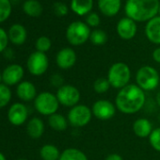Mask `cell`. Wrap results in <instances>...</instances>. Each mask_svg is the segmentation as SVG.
Wrapping results in <instances>:
<instances>
[{"mask_svg":"<svg viewBox=\"0 0 160 160\" xmlns=\"http://www.w3.org/2000/svg\"><path fill=\"white\" fill-rule=\"evenodd\" d=\"M145 92L137 84H128L116 95L115 106L123 114H135L145 104Z\"/></svg>","mask_w":160,"mask_h":160,"instance_id":"6da1fadb","label":"cell"},{"mask_svg":"<svg viewBox=\"0 0 160 160\" xmlns=\"http://www.w3.org/2000/svg\"><path fill=\"white\" fill-rule=\"evenodd\" d=\"M159 6L158 0H127L124 11L127 17L133 21L145 22L155 17Z\"/></svg>","mask_w":160,"mask_h":160,"instance_id":"7a4b0ae2","label":"cell"},{"mask_svg":"<svg viewBox=\"0 0 160 160\" xmlns=\"http://www.w3.org/2000/svg\"><path fill=\"white\" fill-rule=\"evenodd\" d=\"M107 78L112 88L121 90L129 84L131 79L130 68L124 62H116L108 69Z\"/></svg>","mask_w":160,"mask_h":160,"instance_id":"3957f363","label":"cell"},{"mask_svg":"<svg viewBox=\"0 0 160 160\" xmlns=\"http://www.w3.org/2000/svg\"><path fill=\"white\" fill-rule=\"evenodd\" d=\"M136 82L141 90L144 92H150L155 90L158 87L160 76L155 68L145 65L137 71Z\"/></svg>","mask_w":160,"mask_h":160,"instance_id":"277c9868","label":"cell"},{"mask_svg":"<svg viewBox=\"0 0 160 160\" xmlns=\"http://www.w3.org/2000/svg\"><path fill=\"white\" fill-rule=\"evenodd\" d=\"M90 27L80 21L72 22L66 29V39L70 44L78 46L84 44L91 37Z\"/></svg>","mask_w":160,"mask_h":160,"instance_id":"5b68a950","label":"cell"},{"mask_svg":"<svg viewBox=\"0 0 160 160\" xmlns=\"http://www.w3.org/2000/svg\"><path fill=\"white\" fill-rule=\"evenodd\" d=\"M59 105L60 104L57 96L48 92L39 93L34 100V107L36 110L44 116H51L57 113Z\"/></svg>","mask_w":160,"mask_h":160,"instance_id":"8992f818","label":"cell"},{"mask_svg":"<svg viewBox=\"0 0 160 160\" xmlns=\"http://www.w3.org/2000/svg\"><path fill=\"white\" fill-rule=\"evenodd\" d=\"M92 111L86 105H76L68 112V122L74 127H84L90 123L92 118Z\"/></svg>","mask_w":160,"mask_h":160,"instance_id":"52a82bcc","label":"cell"},{"mask_svg":"<svg viewBox=\"0 0 160 160\" xmlns=\"http://www.w3.org/2000/svg\"><path fill=\"white\" fill-rule=\"evenodd\" d=\"M56 96L60 105L67 108H72L78 105L81 94L76 87L70 84H64L58 89Z\"/></svg>","mask_w":160,"mask_h":160,"instance_id":"ba28073f","label":"cell"},{"mask_svg":"<svg viewBox=\"0 0 160 160\" xmlns=\"http://www.w3.org/2000/svg\"><path fill=\"white\" fill-rule=\"evenodd\" d=\"M49 66V60L45 53H42L39 51L33 52L28 58L27 67L28 72L35 75L40 76L45 73Z\"/></svg>","mask_w":160,"mask_h":160,"instance_id":"9c48e42d","label":"cell"},{"mask_svg":"<svg viewBox=\"0 0 160 160\" xmlns=\"http://www.w3.org/2000/svg\"><path fill=\"white\" fill-rule=\"evenodd\" d=\"M116 106L108 100H98L94 102L92 107V115L101 121H108L112 119L116 114Z\"/></svg>","mask_w":160,"mask_h":160,"instance_id":"30bf717a","label":"cell"},{"mask_svg":"<svg viewBox=\"0 0 160 160\" xmlns=\"http://www.w3.org/2000/svg\"><path fill=\"white\" fill-rule=\"evenodd\" d=\"M25 72L21 65L19 64H11L5 68L2 72V81L7 86L18 85L22 82Z\"/></svg>","mask_w":160,"mask_h":160,"instance_id":"8fae6325","label":"cell"},{"mask_svg":"<svg viewBox=\"0 0 160 160\" xmlns=\"http://www.w3.org/2000/svg\"><path fill=\"white\" fill-rule=\"evenodd\" d=\"M28 117V111L27 107L22 103H15L9 108L8 111V120L9 122L15 125L20 126L24 124Z\"/></svg>","mask_w":160,"mask_h":160,"instance_id":"7c38bea8","label":"cell"},{"mask_svg":"<svg viewBox=\"0 0 160 160\" xmlns=\"http://www.w3.org/2000/svg\"><path fill=\"white\" fill-rule=\"evenodd\" d=\"M76 54L73 49L70 47H65L59 50L56 57L57 65L62 70H68L74 66L76 63Z\"/></svg>","mask_w":160,"mask_h":160,"instance_id":"4fadbf2b","label":"cell"},{"mask_svg":"<svg viewBox=\"0 0 160 160\" xmlns=\"http://www.w3.org/2000/svg\"><path fill=\"white\" fill-rule=\"evenodd\" d=\"M138 31L136 22L132 19L125 17L121 19L117 25V33L122 40H131L133 39Z\"/></svg>","mask_w":160,"mask_h":160,"instance_id":"5bb4252c","label":"cell"},{"mask_svg":"<svg viewBox=\"0 0 160 160\" xmlns=\"http://www.w3.org/2000/svg\"><path fill=\"white\" fill-rule=\"evenodd\" d=\"M17 96L24 102H30L37 97V90L30 81H22L16 88Z\"/></svg>","mask_w":160,"mask_h":160,"instance_id":"9a60e30c","label":"cell"},{"mask_svg":"<svg viewBox=\"0 0 160 160\" xmlns=\"http://www.w3.org/2000/svg\"><path fill=\"white\" fill-rule=\"evenodd\" d=\"M145 34L151 42L160 44V16H155L148 21L145 27Z\"/></svg>","mask_w":160,"mask_h":160,"instance_id":"2e32d148","label":"cell"},{"mask_svg":"<svg viewBox=\"0 0 160 160\" xmlns=\"http://www.w3.org/2000/svg\"><path fill=\"white\" fill-rule=\"evenodd\" d=\"M9 40L15 45H21L23 44L28 37L27 29L24 26L20 24H14L12 25L8 32Z\"/></svg>","mask_w":160,"mask_h":160,"instance_id":"e0dca14e","label":"cell"},{"mask_svg":"<svg viewBox=\"0 0 160 160\" xmlns=\"http://www.w3.org/2000/svg\"><path fill=\"white\" fill-rule=\"evenodd\" d=\"M152 130L153 129L151 122L146 118L137 119L133 123V131L135 135L140 138H149Z\"/></svg>","mask_w":160,"mask_h":160,"instance_id":"ac0fdd59","label":"cell"},{"mask_svg":"<svg viewBox=\"0 0 160 160\" xmlns=\"http://www.w3.org/2000/svg\"><path fill=\"white\" fill-rule=\"evenodd\" d=\"M121 1L122 0H98V8L104 15L111 17L120 12Z\"/></svg>","mask_w":160,"mask_h":160,"instance_id":"d6986e66","label":"cell"},{"mask_svg":"<svg viewBox=\"0 0 160 160\" xmlns=\"http://www.w3.org/2000/svg\"><path fill=\"white\" fill-rule=\"evenodd\" d=\"M28 135L34 139L40 138L44 133V123L42 119L38 117L32 118L27 125Z\"/></svg>","mask_w":160,"mask_h":160,"instance_id":"ffe728a7","label":"cell"},{"mask_svg":"<svg viewBox=\"0 0 160 160\" xmlns=\"http://www.w3.org/2000/svg\"><path fill=\"white\" fill-rule=\"evenodd\" d=\"M93 7V0H72L71 10L79 16L91 13Z\"/></svg>","mask_w":160,"mask_h":160,"instance_id":"44dd1931","label":"cell"},{"mask_svg":"<svg viewBox=\"0 0 160 160\" xmlns=\"http://www.w3.org/2000/svg\"><path fill=\"white\" fill-rule=\"evenodd\" d=\"M48 124L53 130L58 131V132H62L67 129L69 122H68V119H66L63 115L59 113H55L49 116Z\"/></svg>","mask_w":160,"mask_h":160,"instance_id":"7402d4cb","label":"cell"},{"mask_svg":"<svg viewBox=\"0 0 160 160\" xmlns=\"http://www.w3.org/2000/svg\"><path fill=\"white\" fill-rule=\"evenodd\" d=\"M60 153L58 148L53 144H45L40 150V156L42 160H58Z\"/></svg>","mask_w":160,"mask_h":160,"instance_id":"603a6c76","label":"cell"},{"mask_svg":"<svg viewBox=\"0 0 160 160\" xmlns=\"http://www.w3.org/2000/svg\"><path fill=\"white\" fill-rule=\"evenodd\" d=\"M58 160H89L84 152L76 148L65 149L60 153Z\"/></svg>","mask_w":160,"mask_h":160,"instance_id":"cb8c5ba5","label":"cell"},{"mask_svg":"<svg viewBox=\"0 0 160 160\" xmlns=\"http://www.w3.org/2000/svg\"><path fill=\"white\" fill-rule=\"evenodd\" d=\"M23 10L26 14L31 17H38L42 12V7L37 0H27L23 5Z\"/></svg>","mask_w":160,"mask_h":160,"instance_id":"d4e9b609","label":"cell"},{"mask_svg":"<svg viewBox=\"0 0 160 160\" xmlns=\"http://www.w3.org/2000/svg\"><path fill=\"white\" fill-rule=\"evenodd\" d=\"M110 87L111 86H110L107 77H99L95 80L94 83H93V90L98 94L106 93L109 90Z\"/></svg>","mask_w":160,"mask_h":160,"instance_id":"484cf974","label":"cell"},{"mask_svg":"<svg viewBox=\"0 0 160 160\" xmlns=\"http://www.w3.org/2000/svg\"><path fill=\"white\" fill-rule=\"evenodd\" d=\"M90 40L94 45H103L108 41V35L102 29H95L92 31Z\"/></svg>","mask_w":160,"mask_h":160,"instance_id":"4316f807","label":"cell"},{"mask_svg":"<svg viewBox=\"0 0 160 160\" xmlns=\"http://www.w3.org/2000/svg\"><path fill=\"white\" fill-rule=\"evenodd\" d=\"M12 99V92L9 86L0 84V108L6 107Z\"/></svg>","mask_w":160,"mask_h":160,"instance_id":"83f0119b","label":"cell"},{"mask_svg":"<svg viewBox=\"0 0 160 160\" xmlns=\"http://www.w3.org/2000/svg\"><path fill=\"white\" fill-rule=\"evenodd\" d=\"M12 12V4L10 0H0V23L6 21Z\"/></svg>","mask_w":160,"mask_h":160,"instance_id":"f1b7e54d","label":"cell"},{"mask_svg":"<svg viewBox=\"0 0 160 160\" xmlns=\"http://www.w3.org/2000/svg\"><path fill=\"white\" fill-rule=\"evenodd\" d=\"M148 138L152 148L160 152V127L153 129Z\"/></svg>","mask_w":160,"mask_h":160,"instance_id":"f546056e","label":"cell"},{"mask_svg":"<svg viewBox=\"0 0 160 160\" xmlns=\"http://www.w3.org/2000/svg\"><path fill=\"white\" fill-rule=\"evenodd\" d=\"M51 45H52L51 40L46 36H42L38 38V40L36 41V49L37 51L42 53L47 52L51 48Z\"/></svg>","mask_w":160,"mask_h":160,"instance_id":"4dcf8cb0","label":"cell"},{"mask_svg":"<svg viewBox=\"0 0 160 160\" xmlns=\"http://www.w3.org/2000/svg\"><path fill=\"white\" fill-rule=\"evenodd\" d=\"M54 12L58 16H64L68 13V7L65 3L62 2H57L53 6Z\"/></svg>","mask_w":160,"mask_h":160,"instance_id":"1f68e13d","label":"cell"},{"mask_svg":"<svg viewBox=\"0 0 160 160\" xmlns=\"http://www.w3.org/2000/svg\"><path fill=\"white\" fill-rule=\"evenodd\" d=\"M86 22H87V25L89 27H92V28H96L99 26L100 24V17L97 13L95 12H91L88 14L87 18H86Z\"/></svg>","mask_w":160,"mask_h":160,"instance_id":"d6a6232c","label":"cell"},{"mask_svg":"<svg viewBox=\"0 0 160 160\" xmlns=\"http://www.w3.org/2000/svg\"><path fill=\"white\" fill-rule=\"evenodd\" d=\"M9 41L10 40H9L8 33L3 28H0V53L6 50Z\"/></svg>","mask_w":160,"mask_h":160,"instance_id":"836d02e7","label":"cell"},{"mask_svg":"<svg viewBox=\"0 0 160 160\" xmlns=\"http://www.w3.org/2000/svg\"><path fill=\"white\" fill-rule=\"evenodd\" d=\"M51 83H52L53 86L58 87V88H60L62 85H64L63 84V79H62V77L59 74L52 75V77H51Z\"/></svg>","mask_w":160,"mask_h":160,"instance_id":"e575fe53","label":"cell"},{"mask_svg":"<svg viewBox=\"0 0 160 160\" xmlns=\"http://www.w3.org/2000/svg\"><path fill=\"white\" fill-rule=\"evenodd\" d=\"M152 58L156 63L160 64V47L155 48L152 52Z\"/></svg>","mask_w":160,"mask_h":160,"instance_id":"d590c367","label":"cell"},{"mask_svg":"<svg viewBox=\"0 0 160 160\" xmlns=\"http://www.w3.org/2000/svg\"><path fill=\"white\" fill-rule=\"evenodd\" d=\"M105 160H123V158L119 153H110L106 157Z\"/></svg>","mask_w":160,"mask_h":160,"instance_id":"8d00e7d4","label":"cell"},{"mask_svg":"<svg viewBox=\"0 0 160 160\" xmlns=\"http://www.w3.org/2000/svg\"><path fill=\"white\" fill-rule=\"evenodd\" d=\"M155 101H156V104L157 106L160 108V91L156 93V96H155Z\"/></svg>","mask_w":160,"mask_h":160,"instance_id":"74e56055","label":"cell"},{"mask_svg":"<svg viewBox=\"0 0 160 160\" xmlns=\"http://www.w3.org/2000/svg\"><path fill=\"white\" fill-rule=\"evenodd\" d=\"M0 160H7L6 157H5V155L1 152H0Z\"/></svg>","mask_w":160,"mask_h":160,"instance_id":"f35d334b","label":"cell"},{"mask_svg":"<svg viewBox=\"0 0 160 160\" xmlns=\"http://www.w3.org/2000/svg\"><path fill=\"white\" fill-rule=\"evenodd\" d=\"M1 82H3L2 81V73L0 72V84H1Z\"/></svg>","mask_w":160,"mask_h":160,"instance_id":"ab89813d","label":"cell"},{"mask_svg":"<svg viewBox=\"0 0 160 160\" xmlns=\"http://www.w3.org/2000/svg\"><path fill=\"white\" fill-rule=\"evenodd\" d=\"M158 121L160 122V113H159V115H158Z\"/></svg>","mask_w":160,"mask_h":160,"instance_id":"60d3db41","label":"cell"},{"mask_svg":"<svg viewBox=\"0 0 160 160\" xmlns=\"http://www.w3.org/2000/svg\"><path fill=\"white\" fill-rule=\"evenodd\" d=\"M17 160H28V159H23V158H22V159H17Z\"/></svg>","mask_w":160,"mask_h":160,"instance_id":"b9f144b4","label":"cell"},{"mask_svg":"<svg viewBox=\"0 0 160 160\" xmlns=\"http://www.w3.org/2000/svg\"><path fill=\"white\" fill-rule=\"evenodd\" d=\"M158 12H159V14H160V6H159V11H158Z\"/></svg>","mask_w":160,"mask_h":160,"instance_id":"7bdbcfd3","label":"cell"}]
</instances>
